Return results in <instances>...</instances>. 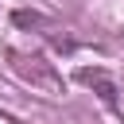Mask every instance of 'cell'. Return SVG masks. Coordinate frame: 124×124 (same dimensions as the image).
I'll return each instance as SVG.
<instances>
[{"mask_svg": "<svg viewBox=\"0 0 124 124\" xmlns=\"http://www.w3.org/2000/svg\"><path fill=\"white\" fill-rule=\"evenodd\" d=\"M78 81H81V85H93L105 105H116V85H112L101 70H78Z\"/></svg>", "mask_w": 124, "mask_h": 124, "instance_id": "cell-1", "label": "cell"}]
</instances>
